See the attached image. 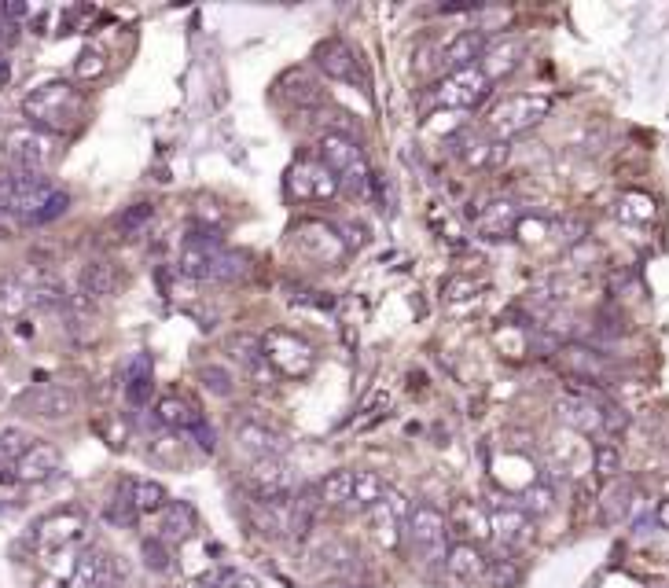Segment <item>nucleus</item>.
I'll return each instance as SVG.
<instances>
[{"instance_id":"19","label":"nucleus","mask_w":669,"mask_h":588,"mask_svg":"<svg viewBox=\"0 0 669 588\" xmlns=\"http://www.w3.org/2000/svg\"><path fill=\"white\" fill-rule=\"evenodd\" d=\"M247 486L258 493V500H287L295 493V475L284 460H250Z\"/></svg>"},{"instance_id":"11","label":"nucleus","mask_w":669,"mask_h":588,"mask_svg":"<svg viewBox=\"0 0 669 588\" xmlns=\"http://www.w3.org/2000/svg\"><path fill=\"white\" fill-rule=\"evenodd\" d=\"M19 405H23L30 416L59 423V419H70L74 412H78L81 394L67 383H41V386H30Z\"/></svg>"},{"instance_id":"7","label":"nucleus","mask_w":669,"mask_h":588,"mask_svg":"<svg viewBox=\"0 0 669 588\" xmlns=\"http://www.w3.org/2000/svg\"><path fill=\"white\" fill-rule=\"evenodd\" d=\"M489 92H493V81L478 67H464V70L445 74V78L434 85L431 103L442 107V111H475V107H482V103L489 100Z\"/></svg>"},{"instance_id":"30","label":"nucleus","mask_w":669,"mask_h":588,"mask_svg":"<svg viewBox=\"0 0 669 588\" xmlns=\"http://www.w3.org/2000/svg\"><path fill=\"white\" fill-rule=\"evenodd\" d=\"M155 537L166 544H188L195 537V511L181 500H170L159 511V533Z\"/></svg>"},{"instance_id":"17","label":"nucleus","mask_w":669,"mask_h":588,"mask_svg":"<svg viewBox=\"0 0 669 588\" xmlns=\"http://www.w3.org/2000/svg\"><path fill=\"white\" fill-rule=\"evenodd\" d=\"M85 537V515L78 508L52 511L45 519H37L34 526V544L41 552H56V548H70Z\"/></svg>"},{"instance_id":"16","label":"nucleus","mask_w":669,"mask_h":588,"mask_svg":"<svg viewBox=\"0 0 669 588\" xmlns=\"http://www.w3.org/2000/svg\"><path fill=\"white\" fill-rule=\"evenodd\" d=\"M63 471V453H59L52 441H30L26 453L12 464V482H23V486H41L48 478H56Z\"/></svg>"},{"instance_id":"34","label":"nucleus","mask_w":669,"mask_h":588,"mask_svg":"<svg viewBox=\"0 0 669 588\" xmlns=\"http://www.w3.org/2000/svg\"><path fill=\"white\" fill-rule=\"evenodd\" d=\"M122 489H125V497L133 500L137 515H159V511L170 504L166 486H162V482H151V478H129V482H122Z\"/></svg>"},{"instance_id":"15","label":"nucleus","mask_w":669,"mask_h":588,"mask_svg":"<svg viewBox=\"0 0 669 588\" xmlns=\"http://www.w3.org/2000/svg\"><path fill=\"white\" fill-rule=\"evenodd\" d=\"M313 63H317L331 81H346V85L368 89V78H364V70H361V56H357L346 41H339V37L320 41L317 52H313Z\"/></svg>"},{"instance_id":"21","label":"nucleus","mask_w":669,"mask_h":588,"mask_svg":"<svg viewBox=\"0 0 669 588\" xmlns=\"http://www.w3.org/2000/svg\"><path fill=\"white\" fill-rule=\"evenodd\" d=\"M475 217V232L482 239H504V236H515V228L526 214H522V206L515 199H489L486 206H478Z\"/></svg>"},{"instance_id":"29","label":"nucleus","mask_w":669,"mask_h":588,"mask_svg":"<svg viewBox=\"0 0 669 588\" xmlns=\"http://www.w3.org/2000/svg\"><path fill=\"white\" fill-rule=\"evenodd\" d=\"M559 361L570 375H581V379H592V383H607L611 379V361L607 353L589 350V346H559Z\"/></svg>"},{"instance_id":"31","label":"nucleus","mask_w":669,"mask_h":588,"mask_svg":"<svg viewBox=\"0 0 669 588\" xmlns=\"http://www.w3.org/2000/svg\"><path fill=\"white\" fill-rule=\"evenodd\" d=\"M155 419H159L162 427H170V430H188L195 427V423H203V412H199V405L195 401H188L184 394H166L159 397V405H155Z\"/></svg>"},{"instance_id":"53","label":"nucleus","mask_w":669,"mask_h":588,"mask_svg":"<svg viewBox=\"0 0 669 588\" xmlns=\"http://www.w3.org/2000/svg\"><path fill=\"white\" fill-rule=\"evenodd\" d=\"M19 15H26L23 4H8V8H0V19H19Z\"/></svg>"},{"instance_id":"14","label":"nucleus","mask_w":669,"mask_h":588,"mask_svg":"<svg viewBox=\"0 0 669 588\" xmlns=\"http://www.w3.org/2000/svg\"><path fill=\"white\" fill-rule=\"evenodd\" d=\"M486 515H489V533H493L508 552H519V548H526V544L533 541V519L522 515V511L511 504V497L493 500L486 508Z\"/></svg>"},{"instance_id":"2","label":"nucleus","mask_w":669,"mask_h":588,"mask_svg":"<svg viewBox=\"0 0 669 588\" xmlns=\"http://www.w3.org/2000/svg\"><path fill=\"white\" fill-rule=\"evenodd\" d=\"M81 111H85V96L70 81H45L34 92H26L23 100V114L30 118V125L52 136L70 133L81 122Z\"/></svg>"},{"instance_id":"25","label":"nucleus","mask_w":669,"mask_h":588,"mask_svg":"<svg viewBox=\"0 0 669 588\" xmlns=\"http://www.w3.org/2000/svg\"><path fill=\"white\" fill-rule=\"evenodd\" d=\"M522 52H526L522 37H515V34L497 37V41H489V45H486V52H482V59H478V70H482L489 81L508 78L511 70H519Z\"/></svg>"},{"instance_id":"47","label":"nucleus","mask_w":669,"mask_h":588,"mask_svg":"<svg viewBox=\"0 0 669 588\" xmlns=\"http://www.w3.org/2000/svg\"><path fill=\"white\" fill-rule=\"evenodd\" d=\"M203 386L206 390H214L217 397H228L232 394V375H228L225 368L210 364V368H203Z\"/></svg>"},{"instance_id":"48","label":"nucleus","mask_w":669,"mask_h":588,"mask_svg":"<svg viewBox=\"0 0 669 588\" xmlns=\"http://www.w3.org/2000/svg\"><path fill=\"white\" fill-rule=\"evenodd\" d=\"M486 577H493V585H497V588H511L515 581H519V570H515L508 559H504V563H500V559H489Z\"/></svg>"},{"instance_id":"46","label":"nucleus","mask_w":669,"mask_h":588,"mask_svg":"<svg viewBox=\"0 0 669 588\" xmlns=\"http://www.w3.org/2000/svg\"><path fill=\"white\" fill-rule=\"evenodd\" d=\"M103 70H107V59H103V52H96V48H85V52L78 56V63H74V74L85 81L100 78Z\"/></svg>"},{"instance_id":"44","label":"nucleus","mask_w":669,"mask_h":588,"mask_svg":"<svg viewBox=\"0 0 669 588\" xmlns=\"http://www.w3.org/2000/svg\"><path fill=\"white\" fill-rule=\"evenodd\" d=\"M140 552H144V566H148V570H155V574H166V570H173V548L166 541H159V537H144Z\"/></svg>"},{"instance_id":"27","label":"nucleus","mask_w":669,"mask_h":588,"mask_svg":"<svg viewBox=\"0 0 669 588\" xmlns=\"http://www.w3.org/2000/svg\"><path fill=\"white\" fill-rule=\"evenodd\" d=\"M232 357L239 361V372L247 375L254 386L276 383L273 364L265 361V353H261V339H254V335H236V339H232Z\"/></svg>"},{"instance_id":"6","label":"nucleus","mask_w":669,"mask_h":588,"mask_svg":"<svg viewBox=\"0 0 669 588\" xmlns=\"http://www.w3.org/2000/svg\"><path fill=\"white\" fill-rule=\"evenodd\" d=\"M449 519L442 508L434 504H412L409 522H405V537H409L412 552L420 555V563H438L449 552Z\"/></svg>"},{"instance_id":"40","label":"nucleus","mask_w":669,"mask_h":588,"mask_svg":"<svg viewBox=\"0 0 669 588\" xmlns=\"http://www.w3.org/2000/svg\"><path fill=\"white\" fill-rule=\"evenodd\" d=\"M30 441L34 438H30L23 427H4L0 430V475H4V471L12 475V464L26 453V445H30Z\"/></svg>"},{"instance_id":"5","label":"nucleus","mask_w":669,"mask_h":588,"mask_svg":"<svg viewBox=\"0 0 669 588\" xmlns=\"http://www.w3.org/2000/svg\"><path fill=\"white\" fill-rule=\"evenodd\" d=\"M0 155L8 159V170L48 173L59 159V140L52 133L34 129V125H15L0 140Z\"/></svg>"},{"instance_id":"37","label":"nucleus","mask_w":669,"mask_h":588,"mask_svg":"<svg viewBox=\"0 0 669 588\" xmlns=\"http://www.w3.org/2000/svg\"><path fill=\"white\" fill-rule=\"evenodd\" d=\"M386 493V482L379 471H353V497L350 508L353 511H372Z\"/></svg>"},{"instance_id":"38","label":"nucleus","mask_w":669,"mask_h":588,"mask_svg":"<svg viewBox=\"0 0 669 588\" xmlns=\"http://www.w3.org/2000/svg\"><path fill=\"white\" fill-rule=\"evenodd\" d=\"M284 85H295V89H280V96L291 103H298V107H320L324 103V92H320V85L313 78H309L306 70H291V74H284Z\"/></svg>"},{"instance_id":"10","label":"nucleus","mask_w":669,"mask_h":588,"mask_svg":"<svg viewBox=\"0 0 669 588\" xmlns=\"http://www.w3.org/2000/svg\"><path fill=\"white\" fill-rule=\"evenodd\" d=\"M287 192L295 195L298 203H331L339 195V181L331 177V170L320 159H298L287 173Z\"/></svg>"},{"instance_id":"36","label":"nucleus","mask_w":669,"mask_h":588,"mask_svg":"<svg viewBox=\"0 0 669 588\" xmlns=\"http://www.w3.org/2000/svg\"><path fill=\"white\" fill-rule=\"evenodd\" d=\"M350 497H353V471H346V467L331 471L317 486L320 508H350Z\"/></svg>"},{"instance_id":"51","label":"nucleus","mask_w":669,"mask_h":588,"mask_svg":"<svg viewBox=\"0 0 669 588\" xmlns=\"http://www.w3.org/2000/svg\"><path fill=\"white\" fill-rule=\"evenodd\" d=\"M188 434H192V438L199 441V449H206V453H214V449H217L214 427H206V419H203V423H195V427L188 430Z\"/></svg>"},{"instance_id":"32","label":"nucleus","mask_w":669,"mask_h":588,"mask_svg":"<svg viewBox=\"0 0 669 588\" xmlns=\"http://www.w3.org/2000/svg\"><path fill=\"white\" fill-rule=\"evenodd\" d=\"M78 287H81V298L85 302H103V298H111L114 287H118V272H114L111 261H89L78 276Z\"/></svg>"},{"instance_id":"20","label":"nucleus","mask_w":669,"mask_h":588,"mask_svg":"<svg viewBox=\"0 0 669 588\" xmlns=\"http://www.w3.org/2000/svg\"><path fill=\"white\" fill-rule=\"evenodd\" d=\"M489 37L486 30H460L438 48V70L445 74H453V70H464V67H478V59L486 52Z\"/></svg>"},{"instance_id":"33","label":"nucleus","mask_w":669,"mask_h":588,"mask_svg":"<svg viewBox=\"0 0 669 588\" xmlns=\"http://www.w3.org/2000/svg\"><path fill=\"white\" fill-rule=\"evenodd\" d=\"M511 504H515L522 515H530V519H545V515L556 511V486L545 482V478H537L530 486H522L519 493L511 497Z\"/></svg>"},{"instance_id":"24","label":"nucleus","mask_w":669,"mask_h":588,"mask_svg":"<svg viewBox=\"0 0 669 588\" xmlns=\"http://www.w3.org/2000/svg\"><path fill=\"white\" fill-rule=\"evenodd\" d=\"M74 581L78 588H122V574L114 559L103 548H85L74 563Z\"/></svg>"},{"instance_id":"9","label":"nucleus","mask_w":669,"mask_h":588,"mask_svg":"<svg viewBox=\"0 0 669 588\" xmlns=\"http://www.w3.org/2000/svg\"><path fill=\"white\" fill-rule=\"evenodd\" d=\"M45 269H15L8 276H0V317L4 320H19L26 317L30 309H37V287L45 280Z\"/></svg>"},{"instance_id":"54","label":"nucleus","mask_w":669,"mask_h":588,"mask_svg":"<svg viewBox=\"0 0 669 588\" xmlns=\"http://www.w3.org/2000/svg\"><path fill=\"white\" fill-rule=\"evenodd\" d=\"M658 522H662V526H669V500L662 504V508H658Z\"/></svg>"},{"instance_id":"26","label":"nucleus","mask_w":669,"mask_h":588,"mask_svg":"<svg viewBox=\"0 0 669 588\" xmlns=\"http://www.w3.org/2000/svg\"><path fill=\"white\" fill-rule=\"evenodd\" d=\"M486 566L489 559L482 555L475 541H460V544H449V552H445V570L453 581L460 585H478V581H486Z\"/></svg>"},{"instance_id":"43","label":"nucleus","mask_w":669,"mask_h":588,"mask_svg":"<svg viewBox=\"0 0 669 588\" xmlns=\"http://www.w3.org/2000/svg\"><path fill=\"white\" fill-rule=\"evenodd\" d=\"M592 471L600 478H607V482L618 478V471H622V453H618L614 441H600V445L592 449Z\"/></svg>"},{"instance_id":"50","label":"nucleus","mask_w":669,"mask_h":588,"mask_svg":"<svg viewBox=\"0 0 669 588\" xmlns=\"http://www.w3.org/2000/svg\"><path fill=\"white\" fill-rule=\"evenodd\" d=\"M478 287L471 280H464V276H453V280H445V298L449 302H467V298H475Z\"/></svg>"},{"instance_id":"52","label":"nucleus","mask_w":669,"mask_h":588,"mask_svg":"<svg viewBox=\"0 0 669 588\" xmlns=\"http://www.w3.org/2000/svg\"><path fill=\"white\" fill-rule=\"evenodd\" d=\"M225 588H261V581L258 577H250V574H228Z\"/></svg>"},{"instance_id":"35","label":"nucleus","mask_w":669,"mask_h":588,"mask_svg":"<svg viewBox=\"0 0 669 588\" xmlns=\"http://www.w3.org/2000/svg\"><path fill=\"white\" fill-rule=\"evenodd\" d=\"M151 397V357L148 353H137L129 361V372H125V401L129 405H148Z\"/></svg>"},{"instance_id":"42","label":"nucleus","mask_w":669,"mask_h":588,"mask_svg":"<svg viewBox=\"0 0 669 588\" xmlns=\"http://www.w3.org/2000/svg\"><path fill=\"white\" fill-rule=\"evenodd\" d=\"M449 522H460L464 519V526H467V533H475V541H486V537H493L489 533V515H486V508H478V504H456L453 508V515H445Z\"/></svg>"},{"instance_id":"22","label":"nucleus","mask_w":669,"mask_h":588,"mask_svg":"<svg viewBox=\"0 0 669 588\" xmlns=\"http://www.w3.org/2000/svg\"><path fill=\"white\" fill-rule=\"evenodd\" d=\"M221 247L225 243L217 239V232H192V236H184L181 250H177V269L184 276H192V280H206V272H210Z\"/></svg>"},{"instance_id":"41","label":"nucleus","mask_w":669,"mask_h":588,"mask_svg":"<svg viewBox=\"0 0 669 588\" xmlns=\"http://www.w3.org/2000/svg\"><path fill=\"white\" fill-rule=\"evenodd\" d=\"M629 508H633V486H629V482H611L607 493H603V519L618 522L625 519Z\"/></svg>"},{"instance_id":"49","label":"nucleus","mask_w":669,"mask_h":588,"mask_svg":"<svg viewBox=\"0 0 669 588\" xmlns=\"http://www.w3.org/2000/svg\"><path fill=\"white\" fill-rule=\"evenodd\" d=\"M151 214H155V210H151L148 203H137V206H133V210H125V214L118 217V228H122L125 236H129V232H137L140 225H148Z\"/></svg>"},{"instance_id":"8","label":"nucleus","mask_w":669,"mask_h":588,"mask_svg":"<svg viewBox=\"0 0 669 588\" xmlns=\"http://www.w3.org/2000/svg\"><path fill=\"white\" fill-rule=\"evenodd\" d=\"M261 353H265V361L273 364V372L287 375V379H306L317 368V350L302 335L284 328L261 335Z\"/></svg>"},{"instance_id":"39","label":"nucleus","mask_w":669,"mask_h":588,"mask_svg":"<svg viewBox=\"0 0 669 588\" xmlns=\"http://www.w3.org/2000/svg\"><path fill=\"white\" fill-rule=\"evenodd\" d=\"M614 214L622 217V221H629V225H647V221H655V199L644 192H625L622 199H618V206H614Z\"/></svg>"},{"instance_id":"23","label":"nucleus","mask_w":669,"mask_h":588,"mask_svg":"<svg viewBox=\"0 0 669 588\" xmlns=\"http://www.w3.org/2000/svg\"><path fill=\"white\" fill-rule=\"evenodd\" d=\"M453 151L467 166H475V170H493V166H500V159H508V144H504V140H493L486 129H478V133L467 129V133H460L453 140Z\"/></svg>"},{"instance_id":"3","label":"nucleus","mask_w":669,"mask_h":588,"mask_svg":"<svg viewBox=\"0 0 669 588\" xmlns=\"http://www.w3.org/2000/svg\"><path fill=\"white\" fill-rule=\"evenodd\" d=\"M320 162L331 170V177L339 181V192H350L357 199L372 192L375 184V173L368 166V155H364V147L353 140V136H342V133H324L320 136Z\"/></svg>"},{"instance_id":"12","label":"nucleus","mask_w":669,"mask_h":588,"mask_svg":"<svg viewBox=\"0 0 669 588\" xmlns=\"http://www.w3.org/2000/svg\"><path fill=\"white\" fill-rule=\"evenodd\" d=\"M291 239H295V247L302 258L320 261V265H335L342 254H350L339 236V228L328 225V221H298Z\"/></svg>"},{"instance_id":"4","label":"nucleus","mask_w":669,"mask_h":588,"mask_svg":"<svg viewBox=\"0 0 669 588\" xmlns=\"http://www.w3.org/2000/svg\"><path fill=\"white\" fill-rule=\"evenodd\" d=\"M552 111V96L545 92H515V96H504L500 103H493V111L486 114V133L493 140H504L508 144L511 136L530 133L533 125H541Z\"/></svg>"},{"instance_id":"1","label":"nucleus","mask_w":669,"mask_h":588,"mask_svg":"<svg viewBox=\"0 0 669 588\" xmlns=\"http://www.w3.org/2000/svg\"><path fill=\"white\" fill-rule=\"evenodd\" d=\"M70 195L45 173L0 170V236H12L19 228L48 225L67 214Z\"/></svg>"},{"instance_id":"45","label":"nucleus","mask_w":669,"mask_h":588,"mask_svg":"<svg viewBox=\"0 0 669 588\" xmlns=\"http://www.w3.org/2000/svg\"><path fill=\"white\" fill-rule=\"evenodd\" d=\"M107 519L114 522V526H133V522L140 519L137 508H133V500L125 497V489H118L111 497V504H107Z\"/></svg>"},{"instance_id":"28","label":"nucleus","mask_w":669,"mask_h":588,"mask_svg":"<svg viewBox=\"0 0 669 588\" xmlns=\"http://www.w3.org/2000/svg\"><path fill=\"white\" fill-rule=\"evenodd\" d=\"M559 419L567 423L570 430H578V434H603V412H600V401H592L589 394H570L563 397L556 405Z\"/></svg>"},{"instance_id":"18","label":"nucleus","mask_w":669,"mask_h":588,"mask_svg":"<svg viewBox=\"0 0 669 588\" xmlns=\"http://www.w3.org/2000/svg\"><path fill=\"white\" fill-rule=\"evenodd\" d=\"M236 445L250 460H284L287 441L280 430H273L269 423H258V419H243L236 423Z\"/></svg>"},{"instance_id":"13","label":"nucleus","mask_w":669,"mask_h":588,"mask_svg":"<svg viewBox=\"0 0 669 588\" xmlns=\"http://www.w3.org/2000/svg\"><path fill=\"white\" fill-rule=\"evenodd\" d=\"M409 511H412V500L401 493V489L386 486L383 500L375 504L368 515H372V526H375V541L383 544V548H390L394 552L397 544H401V537H405V522H409Z\"/></svg>"}]
</instances>
